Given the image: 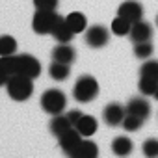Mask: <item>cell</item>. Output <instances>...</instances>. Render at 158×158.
<instances>
[{
  "mask_svg": "<svg viewBox=\"0 0 158 158\" xmlns=\"http://www.w3.org/2000/svg\"><path fill=\"white\" fill-rule=\"evenodd\" d=\"M17 52V41L11 35H0V56H11Z\"/></svg>",
  "mask_w": 158,
  "mask_h": 158,
  "instance_id": "cell-22",
  "label": "cell"
},
{
  "mask_svg": "<svg viewBox=\"0 0 158 158\" xmlns=\"http://www.w3.org/2000/svg\"><path fill=\"white\" fill-rule=\"evenodd\" d=\"M152 97H154V99L158 101V88H156V91H154V95H152Z\"/></svg>",
  "mask_w": 158,
  "mask_h": 158,
  "instance_id": "cell-30",
  "label": "cell"
},
{
  "mask_svg": "<svg viewBox=\"0 0 158 158\" xmlns=\"http://www.w3.org/2000/svg\"><path fill=\"white\" fill-rule=\"evenodd\" d=\"M141 151H143V154L149 156V158L158 156V139H156V138H149V139H145Z\"/></svg>",
  "mask_w": 158,
  "mask_h": 158,
  "instance_id": "cell-26",
  "label": "cell"
},
{
  "mask_svg": "<svg viewBox=\"0 0 158 158\" xmlns=\"http://www.w3.org/2000/svg\"><path fill=\"white\" fill-rule=\"evenodd\" d=\"M52 60L71 65V63L76 60V50H74L69 43H60L58 47L52 48Z\"/></svg>",
  "mask_w": 158,
  "mask_h": 158,
  "instance_id": "cell-12",
  "label": "cell"
},
{
  "mask_svg": "<svg viewBox=\"0 0 158 158\" xmlns=\"http://www.w3.org/2000/svg\"><path fill=\"white\" fill-rule=\"evenodd\" d=\"M112 151L115 156H128L132 152V141L127 136H117L112 141Z\"/></svg>",
  "mask_w": 158,
  "mask_h": 158,
  "instance_id": "cell-19",
  "label": "cell"
},
{
  "mask_svg": "<svg viewBox=\"0 0 158 158\" xmlns=\"http://www.w3.org/2000/svg\"><path fill=\"white\" fill-rule=\"evenodd\" d=\"M127 114L138 115V117H141V119L145 121V119L151 115V104H149L145 99H141V97H134V99H130L128 104H127Z\"/></svg>",
  "mask_w": 158,
  "mask_h": 158,
  "instance_id": "cell-11",
  "label": "cell"
},
{
  "mask_svg": "<svg viewBox=\"0 0 158 158\" xmlns=\"http://www.w3.org/2000/svg\"><path fill=\"white\" fill-rule=\"evenodd\" d=\"M99 95V82L95 80V76L91 74H82L78 76V80L73 88V97L78 102H91Z\"/></svg>",
  "mask_w": 158,
  "mask_h": 158,
  "instance_id": "cell-3",
  "label": "cell"
},
{
  "mask_svg": "<svg viewBox=\"0 0 158 158\" xmlns=\"http://www.w3.org/2000/svg\"><path fill=\"white\" fill-rule=\"evenodd\" d=\"M130 39L134 41V43H139V41H151V37H152V28H151V24L149 23H145V21H136V23H132V28H130Z\"/></svg>",
  "mask_w": 158,
  "mask_h": 158,
  "instance_id": "cell-10",
  "label": "cell"
},
{
  "mask_svg": "<svg viewBox=\"0 0 158 158\" xmlns=\"http://www.w3.org/2000/svg\"><path fill=\"white\" fill-rule=\"evenodd\" d=\"M60 0H34L35 10H56Z\"/></svg>",
  "mask_w": 158,
  "mask_h": 158,
  "instance_id": "cell-27",
  "label": "cell"
},
{
  "mask_svg": "<svg viewBox=\"0 0 158 158\" xmlns=\"http://www.w3.org/2000/svg\"><path fill=\"white\" fill-rule=\"evenodd\" d=\"M73 156L74 158H95V156H99V147L91 139H82L78 143V147L74 149Z\"/></svg>",
  "mask_w": 158,
  "mask_h": 158,
  "instance_id": "cell-15",
  "label": "cell"
},
{
  "mask_svg": "<svg viewBox=\"0 0 158 158\" xmlns=\"http://www.w3.org/2000/svg\"><path fill=\"white\" fill-rule=\"evenodd\" d=\"M60 19L61 17L56 13V10H35V13L32 17V30L39 35L52 34V30Z\"/></svg>",
  "mask_w": 158,
  "mask_h": 158,
  "instance_id": "cell-4",
  "label": "cell"
},
{
  "mask_svg": "<svg viewBox=\"0 0 158 158\" xmlns=\"http://www.w3.org/2000/svg\"><path fill=\"white\" fill-rule=\"evenodd\" d=\"M67 106V97L61 89L58 88H52V89H47L43 95H41V108L43 112L50 114V115H58L65 110Z\"/></svg>",
  "mask_w": 158,
  "mask_h": 158,
  "instance_id": "cell-5",
  "label": "cell"
},
{
  "mask_svg": "<svg viewBox=\"0 0 158 158\" xmlns=\"http://www.w3.org/2000/svg\"><path fill=\"white\" fill-rule=\"evenodd\" d=\"M0 65H2L8 74H24L30 78H37L41 74V63L32 54H11V56H0Z\"/></svg>",
  "mask_w": 158,
  "mask_h": 158,
  "instance_id": "cell-1",
  "label": "cell"
},
{
  "mask_svg": "<svg viewBox=\"0 0 158 158\" xmlns=\"http://www.w3.org/2000/svg\"><path fill=\"white\" fill-rule=\"evenodd\" d=\"M34 78L30 76H24V74H11L6 82V89H8V95L17 101V102H23V101H28L34 93Z\"/></svg>",
  "mask_w": 158,
  "mask_h": 158,
  "instance_id": "cell-2",
  "label": "cell"
},
{
  "mask_svg": "<svg viewBox=\"0 0 158 158\" xmlns=\"http://www.w3.org/2000/svg\"><path fill=\"white\" fill-rule=\"evenodd\" d=\"M141 125H143V119L138 117V115H132V114H127L125 119H123V123H121V127L127 132H138L141 128Z\"/></svg>",
  "mask_w": 158,
  "mask_h": 158,
  "instance_id": "cell-25",
  "label": "cell"
},
{
  "mask_svg": "<svg viewBox=\"0 0 158 158\" xmlns=\"http://www.w3.org/2000/svg\"><path fill=\"white\" fill-rule=\"evenodd\" d=\"M86 43H88V47H91V48H102L104 45H108V41H110V32L104 28V26H101V24H95V26H89L88 30H86Z\"/></svg>",
  "mask_w": 158,
  "mask_h": 158,
  "instance_id": "cell-6",
  "label": "cell"
},
{
  "mask_svg": "<svg viewBox=\"0 0 158 158\" xmlns=\"http://www.w3.org/2000/svg\"><path fill=\"white\" fill-rule=\"evenodd\" d=\"M117 15L128 19L130 23L141 21V17H143V6L138 2V0H127V2H123V4L119 6Z\"/></svg>",
  "mask_w": 158,
  "mask_h": 158,
  "instance_id": "cell-9",
  "label": "cell"
},
{
  "mask_svg": "<svg viewBox=\"0 0 158 158\" xmlns=\"http://www.w3.org/2000/svg\"><path fill=\"white\" fill-rule=\"evenodd\" d=\"M50 132L56 136V138H60L61 134H65L67 130H71L73 128V123H71V119L67 117V114L63 115V114H58V115H52V121H50Z\"/></svg>",
  "mask_w": 158,
  "mask_h": 158,
  "instance_id": "cell-14",
  "label": "cell"
},
{
  "mask_svg": "<svg viewBox=\"0 0 158 158\" xmlns=\"http://www.w3.org/2000/svg\"><path fill=\"white\" fill-rule=\"evenodd\" d=\"M156 24H158V17H156Z\"/></svg>",
  "mask_w": 158,
  "mask_h": 158,
  "instance_id": "cell-31",
  "label": "cell"
},
{
  "mask_svg": "<svg viewBox=\"0 0 158 158\" xmlns=\"http://www.w3.org/2000/svg\"><path fill=\"white\" fill-rule=\"evenodd\" d=\"M58 43H71V39H73V35H74V32L71 30V26L67 24V21H65V17H61L60 21H58V24L54 26V30H52V34H50Z\"/></svg>",
  "mask_w": 158,
  "mask_h": 158,
  "instance_id": "cell-13",
  "label": "cell"
},
{
  "mask_svg": "<svg viewBox=\"0 0 158 158\" xmlns=\"http://www.w3.org/2000/svg\"><path fill=\"white\" fill-rule=\"evenodd\" d=\"M82 134L78 132L74 127L71 128V130H67L65 134H61L58 139H60V147H61V151L67 154V156H73V152H74V149L78 147V143L82 141Z\"/></svg>",
  "mask_w": 158,
  "mask_h": 158,
  "instance_id": "cell-8",
  "label": "cell"
},
{
  "mask_svg": "<svg viewBox=\"0 0 158 158\" xmlns=\"http://www.w3.org/2000/svg\"><path fill=\"white\" fill-rule=\"evenodd\" d=\"M65 21H67V24L71 26V30H73L74 34H82V32L88 30V19H86V15L80 13V11L69 13V15L65 17Z\"/></svg>",
  "mask_w": 158,
  "mask_h": 158,
  "instance_id": "cell-17",
  "label": "cell"
},
{
  "mask_svg": "<svg viewBox=\"0 0 158 158\" xmlns=\"http://www.w3.org/2000/svg\"><path fill=\"white\" fill-rule=\"evenodd\" d=\"M82 115H84V114H82L80 110H71V112H67V117L71 119V123H73V127L76 125V121H78V119H80Z\"/></svg>",
  "mask_w": 158,
  "mask_h": 158,
  "instance_id": "cell-28",
  "label": "cell"
},
{
  "mask_svg": "<svg viewBox=\"0 0 158 158\" xmlns=\"http://www.w3.org/2000/svg\"><path fill=\"white\" fill-rule=\"evenodd\" d=\"M130 28H132V23L121 15H117L114 21H112V32L115 35H128L130 34Z\"/></svg>",
  "mask_w": 158,
  "mask_h": 158,
  "instance_id": "cell-20",
  "label": "cell"
},
{
  "mask_svg": "<svg viewBox=\"0 0 158 158\" xmlns=\"http://www.w3.org/2000/svg\"><path fill=\"white\" fill-rule=\"evenodd\" d=\"M125 115H127V106H123L119 102H110L102 110V119L108 127H119L123 123Z\"/></svg>",
  "mask_w": 158,
  "mask_h": 158,
  "instance_id": "cell-7",
  "label": "cell"
},
{
  "mask_svg": "<svg viewBox=\"0 0 158 158\" xmlns=\"http://www.w3.org/2000/svg\"><path fill=\"white\" fill-rule=\"evenodd\" d=\"M48 74H50V78H54V80L63 82V80H67L69 74H71V67H69V63H61V61L52 60V63L48 67Z\"/></svg>",
  "mask_w": 158,
  "mask_h": 158,
  "instance_id": "cell-18",
  "label": "cell"
},
{
  "mask_svg": "<svg viewBox=\"0 0 158 158\" xmlns=\"http://www.w3.org/2000/svg\"><path fill=\"white\" fill-rule=\"evenodd\" d=\"M8 78H10V74H8V71L0 65V86H6V82H8Z\"/></svg>",
  "mask_w": 158,
  "mask_h": 158,
  "instance_id": "cell-29",
  "label": "cell"
},
{
  "mask_svg": "<svg viewBox=\"0 0 158 158\" xmlns=\"http://www.w3.org/2000/svg\"><path fill=\"white\" fill-rule=\"evenodd\" d=\"M139 76L158 80V60H147L139 69Z\"/></svg>",
  "mask_w": 158,
  "mask_h": 158,
  "instance_id": "cell-24",
  "label": "cell"
},
{
  "mask_svg": "<svg viewBox=\"0 0 158 158\" xmlns=\"http://www.w3.org/2000/svg\"><path fill=\"white\" fill-rule=\"evenodd\" d=\"M152 43L151 41H139V43H134V56L139 58V60H149L152 56Z\"/></svg>",
  "mask_w": 158,
  "mask_h": 158,
  "instance_id": "cell-23",
  "label": "cell"
},
{
  "mask_svg": "<svg viewBox=\"0 0 158 158\" xmlns=\"http://www.w3.org/2000/svg\"><path fill=\"white\" fill-rule=\"evenodd\" d=\"M97 127H99V123H97V119H95L93 115H82L80 119L76 121V125H74V128L80 132L84 138L93 136V134L97 132Z\"/></svg>",
  "mask_w": 158,
  "mask_h": 158,
  "instance_id": "cell-16",
  "label": "cell"
},
{
  "mask_svg": "<svg viewBox=\"0 0 158 158\" xmlns=\"http://www.w3.org/2000/svg\"><path fill=\"white\" fill-rule=\"evenodd\" d=\"M158 88V80H152V78H145V76H139V82H138V89L141 95L145 97H152L154 91Z\"/></svg>",
  "mask_w": 158,
  "mask_h": 158,
  "instance_id": "cell-21",
  "label": "cell"
}]
</instances>
